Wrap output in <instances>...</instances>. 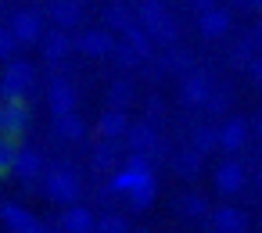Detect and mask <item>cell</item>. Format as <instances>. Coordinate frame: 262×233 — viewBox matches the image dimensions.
I'll list each match as a JSON object with an SVG mask.
<instances>
[{"label":"cell","mask_w":262,"mask_h":233,"mask_svg":"<svg viewBox=\"0 0 262 233\" xmlns=\"http://www.w3.org/2000/svg\"><path fill=\"white\" fill-rule=\"evenodd\" d=\"M83 194V179L69 169V165H54L43 172V197L54 204H76Z\"/></svg>","instance_id":"6da1fadb"},{"label":"cell","mask_w":262,"mask_h":233,"mask_svg":"<svg viewBox=\"0 0 262 233\" xmlns=\"http://www.w3.org/2000/svg\"><path fill=\"white\" fill-rule=\"evenodd\" d=\"M29 122H33L29 97H0V136L22 144L29 133Z\"/></svg>","instance_id":"7a4b0ae2"},{"label":"cell","mask_w":262,"mask_h":233,"mask_svg":"<svg viewBox=\"0 0 262 233\" xmlns=\"http://www.w3.org/2000/svg\"><path fill=\"white\" fill-rule=\"evenodd\" d=\"M36 86V65L26 58H15L4 65L0 76V97H29V90Z\"/></svg>","instance_id":"3957f363"},{"label":"cell","mask_w":262,"mask_h":233,"mask_svg":"<svg viewBox=\"0 0 262 233\" xmlns=\"http://www.w3.org/2000/svg\"><path fill=\"white\" fill-rule=\"evenodd\" d=\"M43 22H47V15L43 11H36V8H18V11H11V18H8V26L15 29V36L22 40V47H29V43H40L43 40Z\"/></svg>","instance_id":"277c9868"},{"label":"cell","mask_w":262,"mask_h":233,"mask_svg":"<svg viewBox=\"0 0 262 233\" xmlns=\"http://www.w3.org/2000/svg\"><path fill=\"white\" fill-rule=\"evenodd\" d=\"M115 36H112V29L104 26V29H83V33H76V51L83 54V58H94V61H101V58H115Z\"/></svg>","instance_id":"5b68a950"},{"label":"cell","mask_w":262,"mask_h":233,"mask_svg":"<svg viewBox=\"0 0 262 233\" xmlns=\"http://www.w3.org/2000/svg\"><path fill=\"white\" fill-rule=\"evenodd\" d=\"M129 151H137V154H162V136H158V126L151 122V119H144V122H133L129 126V133H126V140H122Z\"/></svg>","instance_id":"8992f818"},{"label":"cell","mask_w":262,"mask_h":233,"mask_svg":"<svg viewBox=\"0 0 262 233\" xmlns=\"http://www.w3.org/2000/svg\"><path fill=\"white\" fill-rule=\"evenodd\" d=\"M180 97H183V104H190V108H205L208 97H212V76H208L205 68H190V72L180 79Z\"/></svg>","instance_id":"52a82bcc"},{"label":"cell","mask_w":262,"mask_h":233,"mask_svg":"<svg viewBox=\"0 0 262 233\" xmlns=\"http://www.w3.org/2000/svg\"><path fill=\"white\" fill-rule=\"evenodd\" d=\"M244 165L233 158V154H226V161H219L215 165V172H212V183H215V190L219 194H226V197H233V194H241L244 190Z\"/></svg>","instance_id":"ba28073f"},{"label":"cell","mask_w":262,"mask_h":233,"mask_svg":"<svg viewBox=\"0 0 262 233\" xmlns=\"http://www.w3.org/2000/svg\"><path fill=\"white\" fill-rule=\"evenodd\" d=\"M40 51H43V58H47L51 65L65 61V58L76 51V36H72V29H61V26L47 29V33H43V40H40Z\"/></svg>","instance_id":"9c48e42d"},{"label":"cell","mask_w":262,"mask_h":233,"mask_svg":"<svg viewBox=\"0 0 262 233\" xmlns=\"http://www.w3.org/2000/svg\"><path fill=\"white\" fill-rule=\"evenodd\" d=\"M43 15H47V22H54L61 29H79L83 26V0H47Z\"/></svg>","instance_id":"30bf717a"},{"label":"cell","mask_w":262,"mask_h":233,"mask_svg":"<svg viewBox=\"0 0 262 233\" xmlns=\"http://www.w3.org/2000/svg\"><path fill=\"white\" fill-rule=\"evenodd\" d=\"M0 219H4V226H8V233H51L29 208H22V204H4L0 208Z\"/></svg>","instance_id":"8fae6325"},{"label":"cell","mask_w":262,"mask_h":233,"mask_svg":"<svg viewBox=\"0 0 262 233\" xmlns=\"http://www.w3.org/2000/svg\"><path fill=\"white\" fill-rule=\"evenodd\" d=\"M76 86L65 79V76H54L51 79V86H47V108H51V115L58 119V115H69V111H76Z\"/></svg>","instance_id":"7c38bea8"},{"label":"cell","mask_w":262,"mask_h":233,"mask_svg":"<svg viewBox=\"0 0 262 233\" xmlns=\"http://www.w3.org/2000/svg\"><path fill=\"white\" fill-rule=\"evenodd\" d=\"M230 29H233V18H230V11L219 8V4L198 15V33H201L205 40H223V36H230Z\"/></svg>","instance_id":"4fadbf2b"},{"label":"cell","mask_w":262,"mask_h":233,"mask_svg":"<svg viewBox=\"0 0 262 233\" xmlns=\"http://www.w3.org/2000/svg\"><path fill=\"white\" fill-rule=\"evenodd\" d=\"M248 140H251V122H244V119H226V122L219 126V151L237 154V151L248 147Z\"/></svg>","instance_id":"5bb4252c"},{"label":"cell","mask_w":262,"mask_h":233,"mask_svg":"<svg viewBox=\"0 0 262 233\" xmlns=\"http://www.w3.org/2000/svg\"><path fill=\"white\" fill-rule=\"evenodd\" d=\"M129 119H126V108H104V115L97 119V136L101 140H115V144H122L126 140V133H129Z\"/></svg>","instance_id":"9a60e30c"},{"label":"cell","mask_w":262,"mask_h":233,"mask_svg":"<svg viewBox=\"0 0 262 233\" xmlns=\"http://www.w3.org/2000/svg\"><path fill=\"white\" fill-rule=\"evenodd\" d=\"M61 233H97V215L86 208V204H65V215H61Z\"/></svg>","instance_id":"2e32d148"},{"label":"cell","mask_w":262,"mask_h":233,"mask_svg":"<svg viewBox=\"0 0 262 233\" xmlns=\"http://www.w3.org/2000/svg\"><path fill=\"white\" fill-rule=\"evenodd\" d=\"M208 222H212L215 233H248V215L241 208H233V204H219L208 215Z\"/></svg>","instance_id":"e0dca14e"},{"label":"cell","mask_w":262,"mask_h":233,"mask_svg":"<svg viewBox=\"0 0 262 233\" xmlns=\"http://www.w3.org/2000/svg\"><path fill=\"white\" fill-rule=\"evenodd\" d=\"M137 18L147 26V33H158L172 18V11L165 8V0H137Z\"/></svg>","instance_id":"ac0fdd59"},{"label":"cell","mask_w":262,"mask_h":233,"mask_svg":"<svg viewBox=\"0 0 262 233\" xmlns=\"http://www.w3.org/2000/svg\"><path fill=\"white\" fill-rule=\"evenodd\" d=\"M101 22L112 29V33H126L133 22H140L137 18V8H129V4H122V0H119V4H108L104 11H101Z\"/></svg>","instance_id":"d6986e66"},{"label":"cell","mask_w":262,"mask_h":233,"mask_svg":"<svg viewBox=\"0 0 262 233\" xmlns=\"http://www.w3.org/2000/svg\"><path fill=\"white\" fill-rule=\"evenodd\" d=\"M43 158H40V151H29V147H22V154H18V165H15V179H22V183H36V179H43Z\"/></svg>","instance_id":"ffe728a7"},{"label":"cell","mask_w":262,"mask_h":233,"mask_svg":"<svg viewBox=\"0 0 262 233\" xmlns=\"http://www.w3.org/2000/svg\"><path fill=\"white\" fill-rule=\"evenodd\" d=\"M54 136H58V140H65V144H79V140L86 136V122H83L76 111L58 115V119H54Z\"/></svg>","instance_id":"44dd1931"},{"label":"cell","mask_w":262,"mask_h":233,"mask_svg":"<svg viewBox=\"0 0 262 233\" xmlns=\"http://www.w3.org/2000/svg\"><path fill=\"white\" fill-rule=\"evenodd\" d=\"M90 165H94V172H108V176H112V172L122 165L115 140H101V144L94 147V154H90Z\"/></svg>","instance_id":"7402d4cb"},{"label":"cell","mask_w":262,"mask_h":233,"mask_svg":"<svg viewBox=\"0 0 262 233\" xmlns=\"http://www.w3.org/2000/svg\"><path fill=\"white\" fill-rule=\"evenodd\" d=\"M201 161H205V154H201V151L183 147V151H176V154H172V172H176V176H183V179H194V176H201Z\"/></svg>","instance_id":"603a6c76"},{"label":"cell","mask_w":262,"mask_h":233,"mask_svg":"<svg viewBox=\"0 0 262 233\" xmlns=\"http://www.w3.org/2000/svg\"><path fill=\"white\" fill-rule=\"evenodd\" d=\"M155 194H158V183H155V172H151V176H144V179L126 194V204H129L133 212H144V208L155 204Z\"/></svg>","instance_id":"cb8c5ba5"},{"label":"cell","mask_w":262,"mask_h":233,"mask_svg":"<svg viewBox=\"0 0 262 233\" xmlns=\"http://www.w3.org/2000/svg\"><path fill=\"white\" fill-rule=\"evenodd\" d=\"M190 147L201 154H212L219 147V126H194L190 129Z\"/></svg>","instance_id":"d4e9b609"},{"label":"cell","mask_w":262,"mask_h":233,"mask_svg":"<svg viewBox=\"0 0 262 233\" xmlns=\"http://www.w3.org/2000/svg\"><path fill=\"white\" fill-rule=\"evenodd\" d=\"M18 154H22V144H18V140H8V136H0V172H4V176H15Z\"/></svg>","instance_id":"484cf974"},{"label":"cell","mask_w":262,"mask_h":233,"mask_svg":"<svg viewBox=\"0 0 262 233\" xmlns=\"http://www.w3.org/2000/svg\"><path fill=\"white\" fill-rule=\"evenodd\" d=\"M133 101V83L129 79H115L108 86V108H129Z\"/></svg>","instance_id":"4316f807"},{"label":"cell","mask_w":262,"mask_h":233,"mask_svg":"<svg viewBox=\"0 0 262 233\" xmlns=\"http://www.w3.org/2000/svg\"><path fill=\"white\" fill-rule=\"evenodd\" d=\"M147 58L133 47V43H126V40H119V47H115V65L119 68H137V65H144Z\"/></svg>","instance_id":"83f0119b"},{"label":"cell","mask_w":262,"mask_h":233,"mask_svg":"<svg viewBox=\"0 0 262 233\" xmlns=\"http://www.w3.org/2000/svg\"><path fill=\"white\" fill-rule=\"evenodd\" d=\"M97 233H133V229H129L126 215H119V212H104V215H97Z\"/></svg>","instance_id":"f1b7e54d"},{"label":"cell","mask_w":262,"mask_h":233,"mask_svg":"<svg viewBox=\"0 0 262 233\" xmlns=\"http://www.w3.org/2000/svg\"><path fill=\"white\" fill-rule=\"evenodd\" d=\"M18 47H22V40H18L15 29L4 22V29H0V58H4V61H15V58H18Z\"/></svg>","instance_id":"f546056e"},{"label":"cell","mask_w":262,"mask_h":233,"mask_svg":"<svg viewBox=\"0 0 262 233\" xmlns=\"http://www.w3.org/2000/svg\"><path fill=\"white\" fill-rule=\"evenodd\" d=\"M183 212H187L190 219H208V215H212V208H208V201H205L201 194H187V197H183Z\"/></svg>","instance_id":"4dcf8cb0"},{"label":"cell","mask_w":262,"mask_h":233,"mask_svg":"<svg viewBox=\"0 0 262 233\" xmlns=\"http://www.w3.org/2000/svg\"><path fill=\"white\" fill-rule=\"evenodd\" d=\"M230 101H233V94H230V90H212V97H208L205 111H212V115H223V111L230 108Z\"/></svg>","instance_id":"1f68e13d"},{"label":"cell","mask_w":262,"mask_h":233,"mask_svg":"<svg viewBox=\"0 0 262 233\" xmlns=\"http://www.w3.org/2000/svg\"><path fill=\"white\" fill-rule=\"evenodd\" d=\"M144 119H151V122L158 126V122L165 119V101H162V97H151V101H147V115H144Z\"/></svg>","instance_id":"d6a6232c"},{"label":"cell","mask_w":262,"mask_h":233,"mask_svg":"<svg viewBox=\"0 0 262 233\" xmlns=\"http://www.w3.org/2000/svg\"><path fill=\"white\" fill-rule=\"evenodd\" d=\"M248 72H251V83H255V86H262V54L251 61V68H248Z\"/></svg>","instance_id":"836d02e7"},{"label":"cell","mask_w":262,"mask_h":233,"mask_svg":"<svg viewBox=\"0 0 262 233\" xmlns=\"http://www.w3.org/2000/svg\"><path fill=\"white\" fill-rule=\"evenodd\" d=\"M187 4H190V8H194V11L201 15V11H208V8H215V0H187Z\"/></svg>","instance_id":"e575fe53"},{"label":"cell","mask_w":262,"mask_h":233,"mask_svg":"<svg viewBox=\"0 0 262 233\" xmlns=\"http://www.w3.org/2000/svg\"><path fill=\"white\" fill-rule=\"evenodd\" d=\"M251 133H258V136H262V115H255V119H251Z\"/></svg>","instance_id":"d590c367"},{"label":"cell","mask_w":262,"mask_h":233,"mask_svg":"<svg viewBox=\"0 0 262 233\" xmlns=\"http://www.w3.org/2000/svg\"><path fill=\"white\" fill-rule=\"evenodd\" d=\"M230 4H237V8H251V0H230Z\"/></svg>","instance_id":"8d00e7d4"},{"label":"cell","mask_w":262,"mask_h":233,"mask_svg":"<svg viewBox=\"0 0 262 233\" xmlns=\"http://www.w3.org/2000/svg\"><path fill=\"white\" fill-rule=\"evenodd\" d=\"M251 11H262V0H251Z\"/></svg>","instance_id":"74e56055"},{"label":"cell","mask_w":262,"mask_h":233,"mask_svg":"<svg viewBox=\"0 0 262 233\" xmlns=\"http://www.w3.org/2000/svg\"><path fill=\"white\" fill-rule=\"evenodd\" d=\"M258 190H262V169H258Z\"/></svg>","instance_id":"f35d334b"},{"label":"cell","mask_w":262,"mask_h":233,"mask_svg":"<svg viewBox=\"0 0 262 233\" xmlns=\"http://www.w3.org/2000/svg\"><path fill=\"white\" fill-rule=\"evenodd\" d=\"M133 233H147V229H133Z\"/></svg>","instance_id":"ab89813d"}]
</instances>
